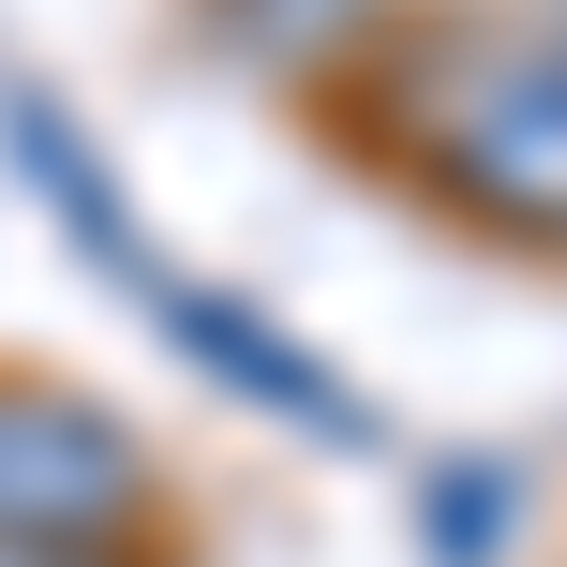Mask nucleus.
I'll list each match as a JSON object with an SVG mask.
<instances>
[{"mask_svg":"<svg viewBox=\"0 0 567 567\" xmlns=\"http://www.w3.org/2000/svg\"><path fill=\"white\" fill-rule=\"evenodd\" d=\"M165 523V463L75 373H0V538L30 553H150Z\"/></svg>","mask_w":567,"mask_h":567,"instance_id":"nucleus-1","label":"nucleus"},{"mask_svg":"<svg viewBox=\"0 0 567 567\" xmlns=\"http://www.w3.org/2000/svg\"><path fill=\"white\" fill-rule=\"evenodd\" d=\"M135 299H150V329H165L179 359H195L209 389L239 403V419H284L299 449H373V403L343 389V373L313 359V343L284 329L269 299H239V284H195V269H165V255H150Z\"/></svg>","mask_w":567,"mask_h":567,"instance_id":"nucleus-2","label":"nucleus"},{"mask_svg":"<svg viewBox=\"0 0 567 567\" xmlns=\"http://www.w3.org/2000/svg\"><path fill=\"white\" fill-rule=\"evenodd\" d=\"M419 195L463 209L478 239H508V255H567V60L553 45H523L478 90V120L419 165Z\"/></svg>","mask_w":567,"mask_h":567,"instance_id":"nucleus-3","label":"nucleus"},{"mask_svg":"<svg viewBox=\"0 0 567 567\" xmlns=\"http://www.w3.org/2000/svg\"><path fill=\"white\" fill-rule=\"evenodd\" d=\"M0 135H16V165H30V195H45V225L75 239L90 269H105V284H150V239H135V209L105 195V165H90V135H75L60 105H45V90H16V105H0Z\"/></svg>","mask_w":567,"mask_h":567,"instance_id":"nucleus-4","label":"nucleus"},{"mask_svg":"<svg viewBox=\"0 0 567 567\" xmlns=\"http://www.w3.org/2000/svg\"><path fill=\"white\" fill-rule=\"evenodd\" d=\"M373 16H389V0H195L209 45H225L255 90H299V105L343 75V60H359V30H373Z\"/></svg>","mask_w":567,"mask_h":567,"instance_id":"nucleus-5","label":"nucleus"},{"mask_svg":"<svg viewBox=\"0 0 567 567\" xmlns=\"http://www.w3.org/2000/svg\"><path fill=\"white\" fill-rule=\"evenodd\" d=\"M523 538V463H433L419 478V553L433 567H508Z\"/></svg>","mask_w":567,"mask_h":567,"instance_id":"nucleus-6","label":"nucleus"},{"mask_svg":"<svg viewBox=\"0 0 567 567\" xmlns=\"http://www.w3.org/2000/svg\"><path fill=\"white\" fill-rule=\"evenodd\" d=\"M0 567H120V553H30V538H0Z\"/></svg>","mask_w":567,"mask_h":567,"instance_id":"nucleus-7","label":"nucleus"},{"mask_svg":"<svg viewBox=\"0 0 567 567\" xmlns=\"http://www.w3.org/2000/svg\"><path fill=\"white\" fill-rule=\"evenodd\" d=\"M553 60H567V30H553Z\"/></svg>","mask_w":567,"mask_h":567,"instance_id":"nucleus-8","label":"nucleus"},{"mask_svg":"<svg viewBox=\"0 0 567 567\" xmlns=\"http://www.w3.org/2000/svg\"><path fill=\"white\" fill-rule=\"evenodd\" d=\"M553 16H567V0H553Z\"/></svg>","mask_w":567,"mask_h":567,"instance_id":"nucleus-9","label":"nucleus"}]
</instances>
